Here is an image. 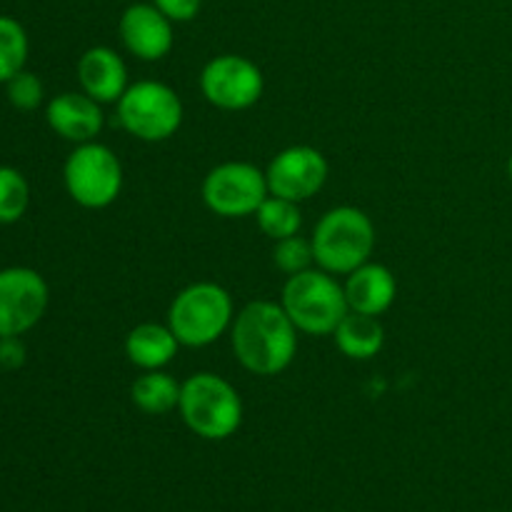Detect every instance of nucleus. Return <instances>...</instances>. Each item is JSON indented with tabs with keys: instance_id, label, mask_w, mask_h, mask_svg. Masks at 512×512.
<instances>
[{
	"instance_id": "11",
	"label": "nucleus",
	"mask_w": 512,
	"mask_h": 512,
	"mask_svg": "<svg viewBox=\"0 0 512 512\" xmlns=\"http://www.w3.org/2000/svg\"><path fill=\"white\" fill-rule=\"evenodd\" d=\"M330 175L325 155L313 145H290L270 160L265 178L270 195L303 203L323 190Z\"/></svg>"
},
{
	"instance_id": "26",
	"label": "nucleus",
	"mask_w": 512,
	"mask_h": 512,
	"mask_svg": "<svg viewBox=\"0 0 512 512\" xmlns=\"http://www.w3.org/2000/svg\"><path fill=\"white\" fill-rule=\"evenodd\" d=\"M508 175H510V180H512V153H510V158H508Z\"/></svg>"
},
{
	"instance_id": "9",
	"label": "nucleus",
	"mask_w": 512,
	"mask_h": 512,
	"mask_svg": "<svg viewBox=\"0 0 512 512\" xmlns=\"http://www.w3.org/2000/svg\"><path fill=\"white\" fill-rule=\"evenodd\" d=\"M265 88L263 70L243 55H218L200 73L205 100L220 110H248L260 100Z\"/></svg>"
},
{
	"instance_id": "8",
	"label": "nucleus",
	"mask_w": 512,
	"mask_h": 512,
	"mask_svg": "<svg viewBox=\"0 0 512 512\" xmlns=\"http://www.w3.org/2000/svg\"><path fill=\"white\" fill-rule=\"evenodd\" d=\"M203 203L220 218H248L258 213L263 200L268 198V178L253 163L230 160L220 163L205 175Z\"/></svg>"
},
{
	"instance_id": "18",
	"label": "nucleus",
	"mask_w": 512,
	"mask_h": 512,
	"mask_svg": "<svg viewBox=\"0 0 512 512\" xmlns=\"http://www.w3.org/2000/svg\"><path fill=\"white\" fill-rule=\"evenodd\" d=\"M183 383L163 370H145L133 385H130V400L138 410L148 415H165L178 408Z\"/></svg>"
},
{
	"instance_id": "10",
	"label": "nucleus",
	"mask_w": 512,
	"mask_h": 512,
	"mask_svg": "<svg viewBox=\"0 0 512 512\" xmlns=\"http://www.w3.org/2000/svg\"><path fill=\"white\" fill-rule=\"evenodd\" d=\"M48 308V283L30 268L0 270V338L28 333Z\"/></svg>"
},
{
	"instance_id": "2",
	"label": "nucleus",
	"mask_w": 512,
	"mask_h": 512,
	"mask_svg": "<svg viewBox=\"0 0 512 512\" xmlns=\"http://www.w3.org/2000/svg\"><path fill=\"white\" fill-rule=\"evenodd\" d=\"M310 243L320 270L330 275H350L373 255L375 225L360 208L340 205L318 220Z\"/></svg>"
},
{
	"instance_id": "21",
	"label": "nucleus",
	"mask_w": 512,
	"mask_h": 512,
	"mask_svg": "<svg viewBox=\"0 0 512 512\" xmlns=\"http://www.w3.org/2000/svg\"><path fill=\"white\" fill-rule=\"evenodd\" d=\"M30 203V188L23 173L0 165V225L18 223Z\"/></svg>"
},
{
	"instance_id": "17",
	"label": "nucleus",
	"mask_w": 512,
	"mask_h": 512,
	"mask_svg": "<svg viewBox=\"0 0 512 512\" xmlns=\"http://www.w3.org/2000/svg\"><path fill=\"white\" fill-rule=\"evenodd\" d=\"M335 345L350 360H370L383 350L385 330L375 315L350 310L335 328Z\"/></svg>"
},
{
	"instance_id": "5",
	"label": "nucleus",
	"mask_w": 512,
	"mask_h": 512,
	"mask_svg": "<svg viewBox=\"0 0 512 512\" xmlns=\"http://www.w3.org/2000/svg\"><path fill=\"white\" fill-rule=\"evenodd\" d=\"M233 320V298L218 283L188 285L175 295L168 308L170 330L185 348H205L215 343Z\"/></svg>"
},
{
	"instance_id": "13",
	"label": "nucleus",
	"mask_w": 512,
	"mask_h": 512,
	"mask_svg": "<svg viewBox=\"0 0 512 512\" xmlns=\"http://www.w3.org/2000/svg\"><path fill=\"white\" fill-rule=\"evenodd\" d=\"M78 80L85 95L103 103H118L128 90V68L113 48L95 45L78 60Z\"/></svg>"
},
{
	"instance_id": "7",
	"label": "nucleus",
	"mask_w": 512,
	"mask_h": 512,
	"mask_svg": "<svg viewBox=\"0 0 512 512\" xmlns=\"http://www.w3.org/2000/svg\"><path fill=\"white\" fill-rule=\"evenodd\" d=\"M65 188L78 205L90 210L108 208L123 190V165L103 143H80L63 168Z\"/></svg>"
},
{
	"instance_id": "16",
	"label": "nucleus",
	"mask_w": 512,
	"mask_h": 512,
	"mask_svg": "<svg viewBox=\"0 0 512 512\" xmlns=\"http://www.w3.org/2000/svg\"><path fill=\"white\" fill-rule=\"evenodd\" d=\"M178 338L170 325L140 323L125 338V355L140 370H163L178 355Z\"/></svg>"
},
{
	"instance_id": "19",
	"label": "nucleus",
	"mask_w": 512,
	"mask_h": 512,
	"mask_svg": "<svg viewBox=\"0 0 512 512\" xmlns=\"http://www.w3.org/2000/svg\"><path fill=\"white\" fill-rule=\"evenodd\" d=\"M255 218H258L260 230L270 240H283L290 238V235H298L300 225H303L298 203L288 198H278V195H268L258 208V213H255Z\"/></svg>"
},
{
	"instance_id": "23",
	"label": "nucleus",
	"mask_w": 512,
	"mask_h": 512,
	"mask_svg": "<svg viewBox=\"0 0 512 512\" xmlns=\"http://www.w3.org/2000/svg\"><path fill=\"white\" fill-rule=\"evenodd\" d=\"M5 85H8V100L18 110H35L43 103V83H40V78L35 73L20 70Z\"/></svg>"
},
{
	"instance_id": "3",
	"label": "nucleus",
	"mask_w": 512,
	"mask_h": 512,
	"mask_svg": "<svg viewBox=\"0 0 512 512\" xmlns=\"http://www.w3.org/2000/svg\"><path fill=\"white\" fill-rule=\"evenodd\" d=\"M280 305L295 328L305 335H333L350 313L345 288L325 270H303L283 285Z\"/></svg>"
},
{
	"instance_id": "25",
	"label": "nucleus",
	"mask_w": 512,
	"mask_h": 512,
	"mask_svg": "<svg viewBox=\"0 0 512 512\" xmlns=\"http://www.w3.org/2000/svg\"><path fill=\"white\" fill-rule=\"evenodd\" d=\"M25 363V345L20 343L18 335L10 338H0V368L3 370H18Z\"/></svg>"
},
{
	"instance_id": "24",
	"label": "nucleus",
	"mask_w": 512,
	"mask_h": 512,
	"mask_svg": "<svg viewBox=\"0 0 512 512\" xmlns=\"http://www.w3.org/2000/svg\"><path fill=\"white\" fill-rule=\"evenodd\" d=\"M155 8L168 15L173 23H188L203 8V0H153Z\"/></svg>"
},
{
	"instance_id": "12",
	"label": "nucleus",
	"mask_w": 512,
	"mask_h": 512,
	"mask_svg": "<svg viewBox=\"0 0 512 512\" xmlns=\"http://www.w3.org/2000/svg\"><path fill=\"white\" fill-rule=\"evenodd\" d=\"M125 50L145 63L165 58L173 50V20L160 13L153 3H133L123 10L118 23Z\"/></svg>"
},
{
	"instance_id": "14",
	"label": "nucleus",
	"mask_w": 512,
	"mask_h": 512,
	"mask_svg": "<svg viewBox=\"0 0 512 512\" xmlns=\"http://www.w3.org/2000/svg\"><path fill=\"white\" fill-rule=\"evenodd\" d=\"M48 125L70 143H90L103 130V110L98 100L85 93L55 95L45 110Z\"/></svg>"
},
{
	"instance_id": "4",
	"label": "nucleus",
	"mask_w": 512,
	"mask_h": 512,
	"mask_svg": "<svg viewBox=\"0 0 512 512\" xmlns=\"http://www.w3.org/2000/svg\"><path fill=\"white\" fill-rule=\"evenodd\" d=\"M180 415L203 440H225L243 425V400L238 390L215 373L190 375L180 390Z\"/></svg>"
},
{
	"instance_id": "20",
	"label": "nucleus",
	"mask_w": 512,
	"mask_h": 512,
	"mask_svg": "<svg viewBox=\"0 0 512 512\" xmlns=\"http://www.w3.org/2000/svg\"><path fill=\"white\" fill-rule=\"evenodd\" d=\"M25 60H28L25 28L18 20L0 15V83H8L20 70H25Z\"/></svg>"
},
{
	"instance_id": "1",
	"label": "nucleus",
	"mask_w": 512,
	"mask_h": 512,
	"mask_svg": "<svg viewBox=\"0 0 512 512\" xmlns=\"http://www.w3.org/2000/svg\"><path fill=\"white\" fill-rule=\"evenodd\" d=\"M298 333L285 308L273 300L248 303L230 325V340L238 363L248 373L280 375L298 353Z\"/></svg>"
},
{
	"instance_id": "15",
	"label": "nucleus",
	"mask_w": 512,
	"mask_h": 512,
	"mask_svg": "<svg viewBox=\"0 0 512 512\" xmlns=\"http://www.w3.org/2000/svg\"><path fill=\"white\" fill-rule=\"evenodd\" d=\"M343 288L348 308L353 313L375 315V318L390 310V305L395 303V295H398V283H395V275L390 273V268L370 263V260L348 275Z\"/></svg>"
},
{
	"instance_id": "6",
	"label": "nucleus",
	"mask_w": 512,
	"mask_h": 512,
	"mask_svg": "<svg viewBox=\"0 0 512 512\" xmlns=\"http://www.w3.org/2000/svg\"><path fill=\"white\" fill-rule=\"evenodd\" d=\"M118 120L133 138L160 143L183 125V100L160 80H140L118 100Z\"/></svg>"
},
{
	"instance_id": "22",
	"label": "nucleus",
	"mask_w": 512,
	"mask_h": 512,
	"mask_svg": "<svg viewBox=\"0 0 512 512\" xmlns=\"http://www.w3.org/2000/svg\"><path fill=\"white\" fill-rule=\"evenodd\" d=\"M273 263L275 268L283 270L288 278L290 275L303 273V270H310V265L315 263L313 243H310L308 238H300V235H290V238L275 240Z\"/></svg>"
}]
</instances>
